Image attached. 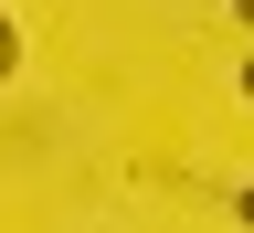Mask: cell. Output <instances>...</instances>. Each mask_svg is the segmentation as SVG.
Instances as JSON below:
<instances>
[{
	"instance_id": "obj_4",
	"label": "cell",
	"mask_w": 254,
	"mask_h": 233,
	"mask_svg": "<svg viewBox=\"0 0 254 233\" xmlns=\"http://www.w3.org/2000/svg\"><path fill=\"white\" fill-rule=\"evenodd\" d=\"M233 11H244V21H254V0H233Z\"/></svg>"
},
{
	"instance_id": "obj_2",
	"label": "cell",
	"mask_w": 254,
	"mask_h": 233,
	"mask_svg": "<svg viewBox=\"0 0 254 233\" xmlns=\"http://www.w3.org/2000/svg\"><path fill=\"white\" fill-rule=\"evenodd\" d=\"M233 212H244V223H254V180H244V191H233Z\"/></svg>"
},
{
	"instance_id": "obj_3",
	"label": "cell",
	"mask_w": 254,
	"mask_h": 233,
	"mask_svg": "<svg viewBox=\"0 0 254 233\" xmlns=\"http://www.w3.org/2000/svg\"><path fill=\"white\" fill-rule=\"evenodd\" d=\"M244 95H254V53H244Z\"/></svg>"
},
{
	"instance_id": "obj_1",
	"label": "cell",
	"mask_w": 254,
	"mask_h": 233,
	"mask_svg": "<svg viewBox=\"0 0 254 233\" xmlns=\"http://www.w3.org/2000/svg\"><path fill=\"white\" fill-rule=\"evenodd\" d=\"M21 75V32H11V11H0V85Z\"/></svg>"
}]
</instances>
